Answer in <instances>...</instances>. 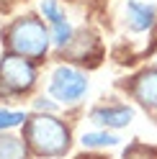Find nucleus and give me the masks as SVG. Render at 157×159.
Here are the masks:
<instances>
[{"label":"nucleus","instance_id":"f257e3e1","mask_svg":"<svg viewBox=\"0 0 157 159\" xmlns=\"http://www.w3.org/2000/svg\"><path fill=\"white\" fill-rule=\"evenodd\" d=\"M26 141L41 157H62L70 149V128L54 113H39L26 123Z\"/></svg>","mask_w":157,"mask_h":159},{"label":"nucleus","instance_id":"f03ea898","mask_svg":"<svg viewBox=\"0 0 157 159\" xmlns=\"http://www.w3.org/2000/svg\"><path fill=\"white\" fill-rule=\"evenodd\" d=\"M5 36H8V46H11L16 54L26 57V59H41L46 54L49 44H52L46 26L34 16L13 21Z\"/></svg>","mask_w":157,"mask_h":159},{"label":"nucleus","instance_id":"7ed1b4c3","mask_svg":"<svg viewBox=\"0 0 157 159\" xmlns=\"http://www.w3.org/2000/svg\"><path fill=\"white\" fill-rule=\"evenodd\" d=\"M88 93V77L75 67H57L49 80V95L59 105H75Z\"/></svg>","mask_w":157,"mask_h":159},{"label":"nucleus","instance_id":"20e7f679","mask_svg":"<svg viewBox=\"0 0 157 159\" xmlns=\"http://www.w3.org/2000/svg\"><path fill=\"white\" fill-rule=\"evenodd\" d=\"M36 80V69L31 64V59H26L21 54H8L0 62V93L3 95H13V93H23L34 85Z\"/></svg>","mask_w":157,"mask_h":159},{"label":"nucleus","instance_id":"39448f33","mask_svg":"<svg viewBox=\"0 0 157 159\" xmlns=\"http://www.w3.org/2000/svg\"><path fill=\"white\" fill-rule=\"evenodd\" d=\"M41 13L46 18V23L52 26V44L59 46V49L70 46L72 39H75V28L67 21V16L62 13L59 3L57 0H41Z\"/></svg>","mask_w":157,"mask_h":159},{"label":"nucleus","instance_id":"423d86ee","mask_svg":"<svg viewBox=\"0 0 157 159\" xmlns=\"http://www.w3.org/2000/svg\"><path fill=\"white\" fill-rule=\"evenodd\" d=\"M134 118V111L126 105H101L90 111V121L103 128H124Z\"/></svg>","mask_w":157,"mask_h":159},{"label":"nucleus","instance_id":"0eeeda50","mask_svg":"<svg viewBox=\"0 0 157 159\" xmlns=\"http://www.w3.org/2000/svg\"><path fill=\"white\" fill-rule=\"evenodd\" d=\"M155 18H157L155 5L139 3V0H129V3H126V26H129L134 34L150 31L155 26Z\"/></svg>","mask_w":157,"mask_h":159},{"label":"nucleus","instance_id":"6e6552de","mask_svg":"<svg viewBox=\"0 0 157 159\" xmlns=\"http://www.w3.org/2000/svg\"><path fill=\"white\" fill-rule=\"evenodd\" d=\"M131 93L144 108H152L155 111L157 108V69H144V72L134 80Z\"/></svg>","mask_w":157,"mask_h":159},{"label":"nucleus","instance_id":"1a4fd4ad","mask_svg":"<svg viewBox=\"0 0 157 159\" xmlns=\"http://www.w3.org/2000/svg\"><path fill=\"white\" fill-rule=\"evenodd\" d=\"M0 159H26V144H23V139L0 134Z\"/></svg>","mask_w":157,"mask_h":159},{"label":"nucleus","instance_id":"9d476101","mask_svg":"<svg viewBox=\"0 0 157 159\" xmlns=\"http://www.w3.org/2000/svg\"><path fill=\"white\" fill-rule=\"evenodd\" d=\"M80 141L85 149H103V146H119L121 139L111 131H88V134H83Z\"/></svg>","mask_w":157,"mask_h":159},{"label":"nucleus","instance_id":"9b49d317","mask_svg":"<svg viewBox=\"0 0 157 159\" xmlns=\"http://www.w3.org/2000/svg\"><path fill=\"white\" fill-rule=\"evenodd\" d=\"M26 121H28V116H26L23 111H3V108H0V131L23 126Z\"/></svg>","mask_w":157,"mask_h":159},{"label":"nucleus","instance_id":"f8f14e48","mask_svg":"<svg viewBox=\"0 0 157 159\" xmlns=\"http://www.w3.org/2000/svg\"><path fill=\"white\" fill-rule=\"evenodd\" d=\"M34 108H36V111H41V113H54L57 111V103H52L49 98H36Z\"/></svg>","mask_w":157,"mask_h":159}]
</instances>
